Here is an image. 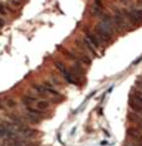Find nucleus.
<instances>
[{
	"label": "nucleus",
	"instance_id": "nucleus-13",
	"mask_svg": "<svg viewBox=\"0 0 142 146\" xmlns=\"http://www.w3.org/2000/svg\"><path fill=\"white\" fill-rule=\"evenodd\" d=\"M91 14H92L94 16H101L102 15V6L95 4L92 8H91Z\"/></svg>",
	"mask_w": 142,
	"mask_h": 146
},
{
	"label": "nucleus",
	"instance_id": "nucleus-16",
	"mask_svg": "<svg viewBox=\"0 0 142 146\" xmlns=\"http://www.w3.org/2000/svg\"><path fill=\"white\" fill-rule=\"evenodd\" d=\"M51 78H52V81L55 82V83H54V84H57V86H60V81H59V79H57V78L55 77V76L52 74V76H51Z\"/></svg>",
	"mask_w": 142,
	"mask_h": 146
},
{
	"label": "nucleus",
	"instance_id": "nucleus-8",
	"mask_svg": "<svg viewBox=\"0 0 142 146\" xmlns=\"http://www.w3.org/2000/svg\"><path fill=\"white\" fill-rule=\"evenodd\" d=\"M21 100H23V103L25 104V107H28V105H31V104H36L38 98L34 96H30V94H26V96H23Z\"/></svg>",
	"mask_w": 142,
	"mask_h": 146
},
{
	"label": "nucleus",
	"instance_id": "nucleus-6",
	"mask_svg": "<svg viewBox=\"0 0 142 146\" xmlns=\"http://www.w3.org/2000/svg\"><path fill=\"white\" fill-rule=\"evenodd\" d=\"M129 105H130V108H131L132 111H136V113H138V114H142V103L141 102H138V100L135 99V98L130 97Z\"/></svg>",
	"mask_w": 142,
	"mask_h": 146
},
{
	"label": "nucleus",
	"instance_id": "nucleus-14",
	"mask_svg": "<svg viewBox=\"0 0 142 146\" xmlns=\"http://www.w3.org/2000/svg\"><path fill=\"white\" fill-rule=\"evenodd\" d=\"M4 105L8 108H14L16 105V102L13 99V98H6V99L4 100Z\"/></svg>",
	"mask_w": 142,
	"mask_h": 146
},
{
	"label": "nucleus",
	"instance_id": "nucleus-4",
	"mask_svg": "<svg viewBox=\"0 0 142 146\" xmlns=\"http://www.w3.org/2000/svg\"><path fill=\"white\" fill-rule=\"evenodd\" d=\"M85 35H86V38L89 40V41L92 43V45L96 47V48H99V47L102 46V41L99 38V36L96 35V32H91L90 30H86L85 31Z\"/></svg>",
	"mask_w": 142,
	"mask_h": 146
},
{
	"label": "nucleus",
	"instance_id": "nucleus-2",
	"mask_svg": "<svg viewBox=\"0 0 142 146\" xmlns=\"http://www.w3.org/2000/svg\"><path fill=\"white\" fill-rule=\"evenodd\" d=\"M114 21H115V24H116V27H117V30H123V29L127 27L126 17L123 16L122 11H120L118 9H116L115 13H114Z\"/></svg>",
	"mask_w": 142,
	"mask_h": 146
},
{
	"label": "nucleus",
	"instance_id": "nucleus-10",
	"mask_svg": "<svg viewBox=\"0 0 142 146\" xmlns=\"http://www.w3.org/2000/svg\"><path fill=\"white\" fill-rule=\"evenodd\" d=\"M82 42H83V45H85V47L87 48V51L92 53L94 56H96V47H95V46H94L92 43H91V42H90V41H89V40H87L86 37L82 40Z\"/></svg>",
	"mask_w": 142,
	"mask_h": 146
},
{
	"label": "nucleus",
	"instance_id": "nucleus-12",
	"mask_svg": "<svg viewBox=\"0 0 142 146\" xmlns=\"http://www.w3.org/2000/svg\"><path fill=\"white\" fill-rule=\"evenodd\" d=\"M130 97L135 98L136 100H138V102H141V103H142V90L141 89H138V88L132 89V92H131V96Z\"/></svg>",
	"mask_w": 142,
	"mask_h": 146
},
{
	"label": "nucleus",
	"instance_id": "nucleus-17",
	"mask_svg": "<svg viewBox=\"0 0 142 146\" xmlns=\"http://www.w3.org/2000/svg\"><path fill=\"white\" fill-rule=\"evenodd\" d=\"M4 24H5V23H4V20H3L1 17H0V27H1V26H4Z\"/></svg>",
	"mask_w": 142,
	"mask_h": 146
},
{
	"label": "nucleus",
	"instance_id": "nucleus-18",
	"mask_svg": "<svg viewBox=\"0 0 142 146\" xmlns=\"http://www.w3.org/2000/svg\"><path fill=\"white\" fill-rule=\"evenodd\" d=\"M4 107H5V105L1 103V100H0V109H1V108H4Z\"/></svg>",
	"mask_w": 142,
	"mask_h": 146
},
{
	"label": "nucleus",
	"instance_id": "nucleus-19",
	"mask_svg": "<svg viewBox=\"0 0 142 146\" xmlns=\"http://www.w3.org/2000/svg\"><path fill=\"white\" fill-rule=\"evenodd\" d=\"M138 4H140V5L142 6V0H138Z\"/></svg>",
	"mask_w": 142,
	"mask_h": 146
},
{
	"label": "nucleus",
	"instance_id": "nucleus-1",
	"mask_svg": "<svg viewBox=\"0 0 142 146\" xmlns=\"http://www.w3.org/2000/svg\"><path fill=\"white\" fill-rule=\"evenodd\" d=\"M55 67L59 69V72L61 73V76L64 77V79L70 84H79V81L75 78V76L72 74V72L65 66L63 62L60 61H55Z\"/></svg>",
	"mask_w": 142,
	"mask_h": 146
},
{
	"label": "nucleus",
	"instance_id": "nucleus-11",
	"mask_svg": "<svg viewBox=\"0 0 142 146\" xmlns=\"http://www.w3.org/2000/svg\"><path fill=\"white\" fill-rule=\"evenodd\" d=\"M35 105H36V108L40 109V110H42V111L50 108V103L47 100H38Z\"/></svg>",
	"mask_w": 142,
	"mask_h": 146
},
{
	"label": "nucleus",
	"instance_id": "nucleus-7",
	"mask_svg": "<svg viewBox=\"0 0 142 146\" xmlns=\"http://www.w3.org/2000/svg\"><path fill=\"white\" fill-rule=\"evenodd\" d=\"M96 35L99 36V38L101 40V41H102V43H104V42H110V41H111V37H112L110 34H107V32L105 31V30H102V29H101L99 25L96 26Z\"/></svg>",
	"mask_w": 142,
	"mask_h": 146
},
{
	"label": "nucleus",
	"instance_id": "nucleus-15",
	"mask_svg": "<svg viewBox=\"0 0 142 146\" xmlns=\"http://www.w3.org/2000/svg\"><path fill=\"white\" fill-rule=\"evenodd\" d=\"M120 1H121L123 5H126V6H130L131 5V0H120Z\"/></svg>",
	"mask_w": 142,
	"mask_h": 146
},
{
	"label": "nucleus",
	"instance_id": "nucleus-3",
	"mask_svg": "<svg viewBox=\"0 0 142 146\" xmlns=\"http://www.w3.org/2000/svg\"><path fill=\"white\" fill-rule=\"evenodd\" d=\"M127 136L130 137V140H133L142 144V133L137 127H129L127 129Z\"/></svg>",
	"mask_w": 142,
	"mask_h": 146
},
{
	"label": "nucleus",
	"instance_id": "nucleus-5",
	"mask_svg": "<svg viewBox=\"0 0 142 146\" xmlns=\"http://www.w3.org/2000/svg\"><path fill=\"white\" fill-rule=\"evenodd\" d=\"M41 86H42V88H44V90H45V93H46V94H50V96H54V97H60V96H61L60 92L51 84V83H49V82H44Z\"/></svg>",
	"mask_w": 142,
	"mask_h": 146
},
{
	"label": "nucleus",
	"instance_id": "nucleus-9",
	"mask_svg": "<svg viewBox=\"0 0 142 146\" xmlns=\"http://www.w3.org/2000/svg\"><path fill=\"white\" fill-rule=\"evenodd\" d=\"M75 53L77 54V57H79V60H80V62H81V63L87 64V66L91 63V58L87 56L86 53H82V52H80V51H77V52H75Z\"/></svg>",
	"mask_w": 142,
	"mask_h": 146
}]
</instances>
